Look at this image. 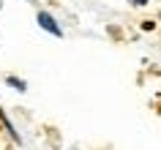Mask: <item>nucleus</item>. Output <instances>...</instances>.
<instances>
[{"instance_id": "nucleus-1", "label": "nucleus", "mask_w": 161, "mask_h": 150, "mask_svg": "<svg viewBox=\"0 0 161 150\" xmlns=\"http://www.w3.org/2000/svg\"><path fill=\"white\" fill-rule=\"evenodd\" d=\"M36 22H38V25H41L49 36H58V38L63 36V30H60V25H58V19L52 17L49 11H38V14H36Z\"/></svg>"}, {"instance_id": "nucleus-2", "label": "nucleus", "mask_w": 161, "mask_h": 150, "mask_svg": "<svg viewBox=\"0 0 161 150\" xmlns=\"http://www.w3.org/2000/svg\"><path fill=\"white\" fill-rule=\"evenodd\" d=\"M6 85H8V87H14V90H19V93H25L27 90V85L25 82H22V79H17V76H6Z\"/></svg>"}, {"instance_id": "nucleus-3", "label": "nucleus", "mask_w": 161, "mask_h": 150, "mask_svg": "<svg viewBox=\"0 0 161 150\" xmlns=\"http://www.w3.org/2000/svg\"><path fill=\"white\" fill-rule=\"evenodd\" d=\"M128 3H134V6H139V8H142V6H147V0H128Z\"/></svg>"}]
</instances>
